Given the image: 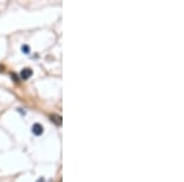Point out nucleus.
<instances>
[{
	"mask_svg": "<svg viewBox=\"0 0 184 182\" xmlns=\"http://www.w3.org/2000/svg\"><path fill=\"white\" fill-rule=\"evenodd\" d=\"M32 133L34 136H41L43 133V127L39 124V123H34L32 126Z\"/></svg>",
	"mask_w": 184,
	"mask_h": 182,
	"instance_id": "obj_1",
	"label": "nucleus"
},
{
	"mask_svg": "<svg viewBox=\"0 0 184 182\" xmlns=\"http://www.w3.org/2000/svg\"><path fill=\"white\" fill-rule=\"evenodd\" d=\"M32 76V70L29 69V68H26V69H22V72H21V78L22 80H27L29 79Z\"/></svg>",
	"mask_w": 184,
	"mask_h": 182,
	"instance_id": "obj_2",
	"label": "nucleus"
},
{
	"mask_svg": "<svg viewBox=\"0 0 184 182\" xmlns=\"http://www.w3.org/2000/svg\"><path fill=\"white\" fill-rule=\"evenodd\" d=\"M49 118H50V121H52L53 123H55V124H58V126L62 124V117H60V116H58V115H52Z\"/></svg>",
	"mask_w": 184,
	"mask_h": 182,
	"instance_id": "obj_3",
	"label": "nucleus"
},
{
	"mask_svg": "<svg viewBox=\"0 0 184 182\" xmlns=\"http://www.w3.org/2000/svg\"><path fill=\"white\" fill-rule=\"evenodd\" d=\"M22 52H23V53H26V54H28L29 53V47L28 46H22Z\"/></svg>",
	"mask_w": 184,
	"mask_h": 182,
	"instance_id": "obj_4",
	"label": "nucleus"
}]
</instances>
